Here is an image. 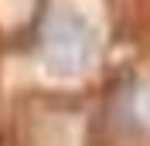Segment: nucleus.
<instances>
[{"label": "nucleus", "instance_id": "1", "mask_svg": "<svg viewBox=\"0 0 150 146\" xmlns=\"http://www.w3.org/2000/svg\"><path fill=\"white\" fill-rule=\"evenodd\" d=\"M99 51V31L85 14L58 7L48 14L41 27V58L58 75H79L92 65Z\"/></svg>", "mask_w": 150, "mask_h": 146}, {"label": "nucleus", "instance_id": "2", "mask_svg": "<svg viewBox=\"0 0 150 146\" xmlns=\"http://www.w3.org/2000/svg\"><path fill=\"white\" fill-rule=\"evenodd\" d=\"M112 119L126 136H150V82L126 78L112 99Z\"/></svg>", "mask_w": 150, "mask_h": 146}]
</instances>
